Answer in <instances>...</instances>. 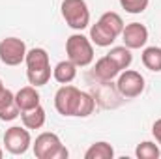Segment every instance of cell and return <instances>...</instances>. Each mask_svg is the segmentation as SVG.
<instances>
[{
    "mask_svg": "<svg viewBox=\"0 0 161 159\" xmlns=\"http://www.w3.org/2000/svg\"><path fill=\"white\" fill-rule=\"evenodd\" d=\"M124 21L118 13L107 11L99 17V21L90 28V41L96 43L97 47H111L118 36H122L124 30Z\"/></svg>",
    "mask_w": 161,
    "mask_h": 159,
    "instance_id": "1",
    "label": "cell"
},
{
    "mask_svg": "<svg viewBox=\"0 0 161 159\" xmlns=\"http://www.w3.org/2000/svg\"><path fill=\"white\" fill-rule=\"evenodd\" d=\"M26 77L32 86H45L51 79V62L45 49L34 47L26 52Z\"/></svg>",
    "mask_w": 161,
    "mask_h": 159,
    "instance_id": "2",
    "label": "cell"
},
{
    "mask_svg": "<svg viewBox=\"0 0 161 159\" xmlns=\"http://www.w3.org/2000/svg\"><path fill=\"white\" fill-rule=\"evenodd\" d=\"M34 156L38 159H66L69 156L68 148L62 144L60 137L56 133H41L36 137V142L32 144Z\"/></svg>",
    "mask_w": 161,
    "mask_h": 159,
    "instance_id": "3",
    "label": "cell"
},
{
    "mask_svg": "<svg viewBox=\"0 0 161 159\" xmlns=\"http://www.w3.org/2000/svg\"><path fill=\"white\" fill-rule=\"evenodd\" d=\"M68 60H71L77 68H86L94 62V47L92 41L82 34H73L66 41Z\"/></svg>",
    "mask_w": 161,
    "mask_h": 159,
    "instance_id": "4",
    "label": "cell"
},
{
    "mask_svg": "<svg viewBox=\"0 0 161 159\" xmlns=\"http://www.w3.org/2000/svg\"><path fill=\"white\" fill-rule=\"evenodd\" d=\"M62 17L66 25L73 30H84L90 25V11L84 0H64Z\"/></svg>",
    "mask_w": 161,
    "mask_h": 159,
    "instance_id": "5",
    "label": "cell"
},
{
    "mask_svg": "<svg viewBox=\"0 0 161 159\" xmlns=\"http://www.w3.org/2000/svg\"><path fill=\"white\" fill-rule=\"evenodd\" d=\"M116 88L120 92L122 97L125 99H133V97H139L142 92H144V77L135 71V69H124L118 75V82H116Z\"/></svg>",
    "mask_w": 161,
    "mask_h": 159,
    "instance_id": "6",
    "label": "cell"
},
{
    "mask_svg": "<svg viewBox=\"0 0 161 159\" xmlns=\"http://www.w3.org/2000/svg\"><path fill=\"white\" fill-rule=\"evenodd\" d=\"M80 90L71 86V84H64L58 88V92L54 94V107L62 116H75L77 112V103H79Z\"/></svg>",
    "mask_w": 161,
    "mask_h": 159,
    "instance_id": "7",
    "label": "cell"
},
{
    "mask_svg": "<svg viewBox=\"0 0 161 159\" xmlns=\"http://www.w3.org/2000/svg\"><path fill=\"white\" fill-rule=\"evenodd\" d=\"M32 144V139H30V133L26 127H19V125H13L6 131L4 135V146L9 154L13 156H23L26 154V150L30 148Z\"/></svg>",
    "mask_w": 161,
    "mask_h": 159,
    "instance_id": "8",
    "label": "cell"
},
{
    "mask_svg": "<svg viewBox=\"0 0 161 159\" xmlns=\"http://www.w3.org/2000/svg\"><path fill=\"white\" fill-rule=\"evenodd\" d=\"M26 45L19 38H6L0 41V60L6 66H19L26 58Z\"/></svg>",
    "mask_w": 161,
    "mask_h": 159,
    "instance_id": "9",
    "label": "cell"
},
{
    "mask_svg": "<svg viewBox=\"0 0 161 159\" xmlns=\"http://www.w3.org/2000/svg\"><path fill=\"white\" fill-rule=\"evenodd\" d=\"M122 40L127 49H141L148 41V28L141 23H129L122 30Z\"/></svg>",
    "mask_w": 161,
    "mask_h": 159,
    "instance_id": "10",
    "label": "cell"
},
{
    "mask_svg": "<svg viewBox=\"0 0 161 159\" xmlns=\"http://www.w3.org/2000/svg\"><path fill=\"white\" fill-rule=\"evenodd\" d=\"M21 114V109L15 101V94L11 90H4V94L0 96V120L2 122H11Z\"/></svg>",
    "mask_w": 161,
    "mask_h": 159,
    "instance_id": "11",
    "label": "cell"
},
{
    "mask_svg": "<svg viewBox=\"0 0 161 159\" xmlns=\"http://www.w3.org/2000/svg\"><path fill=\"white\" fill-rule=\"evenodd\" d=\"M120 68L105 54L103 58H99L97 62H96V66H94V75L97 77L99 80H103V82H109V80L116 79L118 75H120Z\"/></svg>",
    "mask_w": 161,
    "mask_h": 159,
    "instance_id": "12",
    "label": "cell"
},
{
    "mask_svg": "<svg viewBox=\"0 0 161 159\" xmlns=\"http://www.w3.org/2000/svg\"><path fill=\"white\" fill-rule=\"evenodd\" d=\"M40 99H41L40 92L36 90V86H25V88H21V90L15 94V101H17L21 112L38 107V105H40Z\"/></svg>",
    "mask_w": 161,
    "mask_h": 159,
    "instance_id": "13",
    "label": "cell"
},
{
    "mask_svg": "<svg viewBox=\"0 0 161 159\" xmlns=\"http://www.w3.org/2000/svg\"><path fill=\"white\" fill-rule=\"evenodd\" d=\"M53 77H54L56 82H60V84H69V82H73L75 77H77V66L71 60H62V62H58L54 66Z\"/></svg>",
    "mask_w": 161,
    "mask_h": 159,
    "instance_id": "14",
    "label": "cell"
},
{
    "mask_svg": "<svg viewBox=\"0 0 161 159\" xmlns=\"http://www.w3.org/2000/svg\"><path fill=\"white\" fill-rule=\"evenodd\" d=\"M21 120H23V125L26 129H41L45 125V120H47V114H45V109L38 105L30 111H23L21 112Z\"/></svg>",
    "mask_w": 161,
    "mask_h": 159,
    "instance_id": "15",
    "label": "cell"
},
{
    "mask_svg": "<svg viewBox=\"0 0 161 159\" xmlns=\"http://www.w3.org/2000/svg\"><path fill=\"white\" fill-rule=\"evenodd\" d=\"M113 157H114V148L105 140L94 142L84 152V159H113Z\"/></svg>",
    "mask_w": 161,
    "mask_h": 159,
    "instance_id": "16",
    "label": "cell"
},
{
    "mask_svg": "<svg viewBox=\"0 0 161 159\" xmlns=\"http://www.w3.org/2000/svg\"><path fill=\"white\" fill-rule=\"evenodd\" d=\"M107 56L120 68L122 71L124 69H127L129 66H131V62H133V54H131V49H127L125 45H122V47H113L109 52H107Z\"/></svg>",
    "mask_w": 161,
    "mask_h": 159,
    "instance_id": "17",
    "label": "cell"
},
{
    "mask_svg": "<svg viewBox=\"0 0 161 159\" xmlns=\"http://www.w3.org/2000/svg\"><path fill=\"white\" fill-rule=\"evenodd\" d=\"M142 64L150 71H161V47H146L142 51Z\"/></svg>",
    "mask_w": 161,
    "mask_h": 159,
    "instance_id": "18",
    "label": "cell"
},
{
    "mask_svg": "<svg viewBox=\"0 0 161 159\" xmlns=\"http://www.w3.org/2000/svg\"><path fill=\"white\" fill-rule=\"evenodd\" d=\"M94 109H96V99H94L90 94H86V92H80L75 116H77V118H86V116H90V114L94 112Z\"/></svg>",
    "mask_w": 161,
    "mask_h": 159,
    "instance_id": "19",
    "label": "cell"
},
{
    "mask_svg": "<svg viewBox=\"0 0 161 159\" xmlns=\"http://www.w3.org/2000/svg\"><path fill=\"white\" fill-rule=\"evenodd\" d=\"M135 156L139 159H158L161 156V150L156 142H150V140H144L137 146L135 150Z\"/></svg>",
    "mask_w": 161,
    "mask_h": 159,
    "instance_id": "20",
    "label": "cell"
},
{
    "mask_svg": "<svg viewBox=\"0 0 161 159\" xmlns=\"http://www.w3.org/2000/svg\"><path fill=\"white\" fill-rule=\"evenodd\" d=\"M118 2H120V6L127 13L137 15V13H142L148 8V2L150 0H118Z\"/></svg>",
    "mask_w": 161,
    "mask_h": 159,
    "instance_id": "21",
    "label": "cell"
},
{
    "mask_svg": "<svg viewBox=\"0 0 161 159\" xmlns=\"http://www.w3.org/2000/svg\"><path fill=\"white\" fill-rule=\"evenodd\" d=\"M152 135H154L156 142L161 146V118H158L154 122V125H152Z\"/></svg>",
    "mask_w": 161,
    "mask_h": 159,
    "instance_id": "22",
    "label": "cell"
},
{
    "mask_svg": "<svg viewBox=\"0 0 161 159\" xmlns=\"http://www.w3.org/2000/svg\"><path fill=\"white\" fill-rule=\"evenodd\" d=\"M4 90H6V86H4V82H2V79H0V96L4 94Z\"/></svg>",
    "mask_w": 161,
    "mask_h": 159,
    "instance_id": "23",
    "label": "cell"
},
{
    "mask_svg": "<svg viewBox=\"0 0 161 159\" xmlns=\"http://www.w3.org/2000/svg\"><path fill=\"white\" fill-rule=\"evenodd\" d=\"M2 156H4V150H2V148H0V159H2Z\"/></svg>",
    "mask_w": 161,
    "mask_h": 159,
    "instance_id": "24",
    "label": "cell"
}]
</instances>
